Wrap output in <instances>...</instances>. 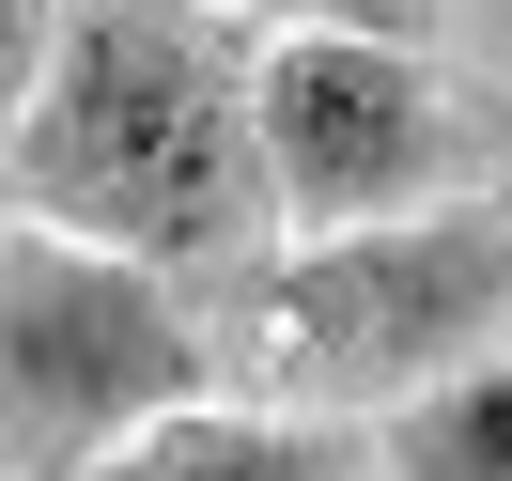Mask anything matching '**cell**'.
<instances>
[{"mask_svg":"<svg viewBox=\"0 0 512 481\" xmlns=\"http://www.w3.org/2000/svg\"><path fill=\"white\" fill-rule=\"evenodd\" d=\"M0 218L156 280L249 264L264 249L249 32L218 0H47V63L0 140Z\"/></svg>","mask_w":512,"mask_h":481,"instance_id":"6da1fadb","label":"cell"},{"mask_svg":"<svg viewBox=\"0 0 512 481\" xmlns=\"http://www.w3.org/2000/svg\"><path fill=\"white\" fill-rule=\"evenodd\" d=\"M249 342L280 373V419H388L512 342V233L481 202H419L373 233H295L249 280Z\"/></svg>","mask_w":512,"mask_h":481,"instance_id":"7a4b0ae2","label":"cell"},{"mask_svg":"<svg viewBox=\"0 0 512 481\" xmlns=\"http://www.w3.org/2000/svg\"><path fill=\"white\" fill-rule=\"evenodd\" d=\"M171 404H202L187 280L0 218V481H78Z\"/></svg>","mask_w":512,"mask_h":481,"instance_id":"3957f363","label":"cell"},{"mask_svg":"<svg viewBox=\"0 0 512 481\" xmlns=\"http://www.w3.org/2000/svg\"><path fill=\"white\" fill-rule=\"evenodd\" d=\"M249 156H264V218L373 233V218H419V202H466V94H450L435 47L264 32L249 47Z\"/></svg>","mask_w":512,"mask_h":481,"instance_id":"277c9868","label":"cell"},{"mask_svg":"<svg viewBox=\"0 0 512 481\" xmlns=\"http://www.w3.org/2000/svg\"><path fill=\"white\" fill-rule=\"evenodd\" d=\"M78 481H326V435L311 419H280V404H171V419H140L125 450H94Z\"/></svg>","mask_w":512,"mask_h":481,"instance_id":"5b68a950","label":"cell"},{"mask_svg":"<svg viewBox=\"0 0 512 481\" xmlns=\"http://www.w3.org/2000/svg\"><path fill=\"white\" fill-rule=\"evenodd\" d=\"M373 481H512V342L373 419Z\"/></svg>","mask_w":512,"mask_h":481,"instance_id":"8992f818","label":"cell"},{"mask_svg":"<svg viewBox=\"0 0 512 481\" xmlns=\"http://www.w3.org/2000/svg\"><path fill=\"white\" fill-rule=\"evenodd\" d=\"M233 16H264V32H373V47H435L450 0H233Z\"/></svg>","mask_w":512,"mask_h":481,"instance_id":"52a82bcc","label":"cell"},{"mask_svg":"<svg viewBox=\"0 0 512 481\" xmlns=\"http://www.w3.org/2000/svg\"><path fill=\"white\" fill-rule=\"evenodd\" d=\"M466 94V202L512 233V78H450Z\"/></svg>","mask_w":512,"mask_h":481,"instance_id":"ba28073f","label":"cell"},{"mask_svg":"<svg viewBox=\"0 0 512 481\" xmlns=\"http://www.w3.org/2000/svg\"><path fill=\"white\" fill-rule=\"evenodd\" d=\"M47 63V0H0V140H16V94H32Z\"/></svg>","mask_w":512,"mask_h":481,"instance_id":"9c48e42d","label":"cell"}]
</instances>
